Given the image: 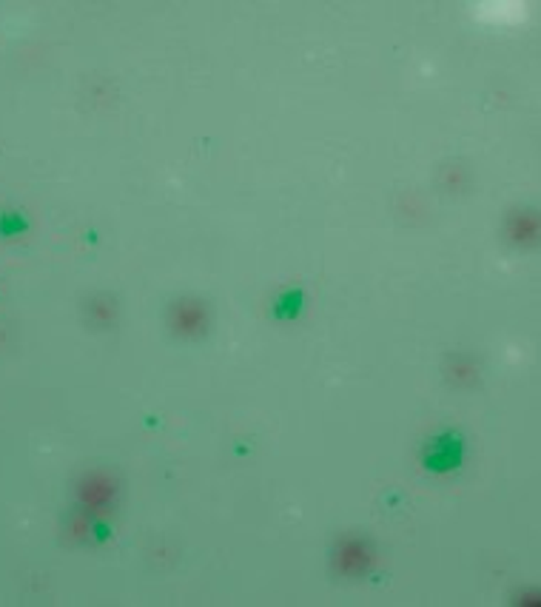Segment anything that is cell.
Segmentation results:
<instances>
[{"label":"cell","mask_w":541,"mask_h":607,"mask_svg":"<svg viewBox=\"0 0 541 607\" xmlns=\"http://www.w3.org/2000/svg\"><path fill=\"white\" fill-rule=\"evenodd\" d=\"M77 511L89 513L92 519L109 516L117 499V482L103 474V470H94V474H86L77 482Z\"/></svg>","instance_id":"1"},{"label":"cell","mask_w":541,"mask_h":607,"mask_svg":"<svg viewBox=\"0 0 541 607\" xmlns=\"http://www.w3.org/2000/svg\"><path fill=\"white\" fill-rule=\"evenodd\" d=\"M333 562L342 576H365L377 565V550L359 536H345L340 548H336Z\"/></svg>","instance_id":"2"},{"label":"cell","mask_w":541,"mask_h":607,"mask_svg":"<svg viewBox=\"0 0 541 607\" xmlns=\"http://www.w3.org/2000/svg\"><path fill=\"white\" fill-rule=\"evenodd\" d=\"M168 323H172L174 334L180 336H202L208 331V308L202 299H191L185 297L172 306V314H168Z\"/></svg>","instance_id":"3"},{"label":"cell","mask_w":541,"mask_h":607,"mask_svg":"<svg viewBox=\"0 0 541 607\" xmlns=\"http://www.w3.org/2000/svg\"><path fill=\"white\" fill-rule=\"evenodd\" d=\"M86 311H89L92 326H97L100 331H109V328L117 323V302H114L111 297H106V294L92 297V299H89V306H86Z\"/></svg>","instance_id":"4"},{"label":"cell","mask_w":541,"mask_h":607,"mask_svg":"<svg viewBox=\"0 0 541 607\" xmlns=\"http://www.w3.org/2000/svg\"><path fill=\"white\" fill-rule=\"evenodd\" d=\"M507 231H510V237H513L516 243H530V240H536V234H538V220H536V214H530V211L513 214V217H510V226H507Z\"/></svg>","instance_id":"5"},{"label":"cell","mask_w":541,"mask_h":607,"mask_svg":"<svg viewBox=\"0 0 541 607\" xmlns=\"http://www.w3.org/2000/svg\"><path fill=\"white\" fill-rule=\"evenodd\" d=\"M92 531H94V519L83 511H75V516L69 519V536L77 539V542H83V539L92 536Z\"/></svg>","instance_id":"6"}]
</instances>
